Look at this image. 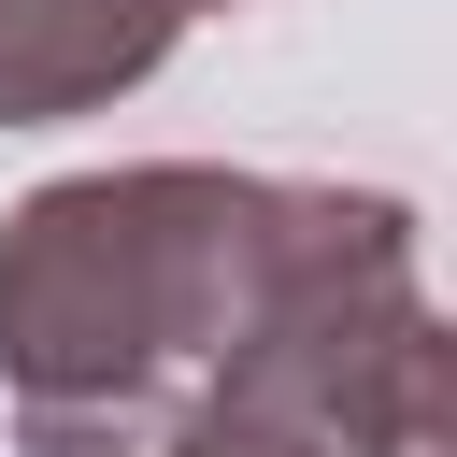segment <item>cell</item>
<instances>
[{"label": "cell", "mask_w": 457, "mask_h": 457, "mask_svg": "<svg viewBox=\"0 0 457 457\" xmlns=\"http://www.w3.org/2000/svg\"><path fill=\"white\" fill-rule=\"evenodd\" d=\"M271 171L114 157L0 214V400L29 457H143L186 400L228 386L257 314Z\"/></svg>", "instance_id": "obj_1"}, {"label": "cell", "mask_w": 457, "mask_h": 457, "mask_svg": "<svg viewBox=\"0 0 457 457\" xmlns=\"http://www.w3.org/2000/svg\"><path fill=\"white\" fill-rule=\"evenodd\" d=\"M186 43V0H0V129H71Z\"/></svg>", "instance_id": "obj_2"}, {"label": "cell", "mask_w": 457, "mask_h": 457, "mask_svg": "<svg viewBox=\"0 0 457 457\" xmlns=\"http://www.w3.org/2000/svg\"><path fill=\"white\" fill-rule=\"evenodd\" d=\"M143 457H328L314 428H286V414H243V400H186Z\"/></svg>", "instance_id": "obj_3"}, {"label": "cell", "mask_w": 457, "mask_h": 457, "mask_svg": "<svg viewBox=\"0 0 457 457\" xmlns=\"http://www.w3.org/2000/svg\"><path fill=\"white\" fill-rule=\"evenodd\" d=\"M186 14H228V0H186Z\"/></svg>", "instance_id": "obj_4"}]
</instances>
